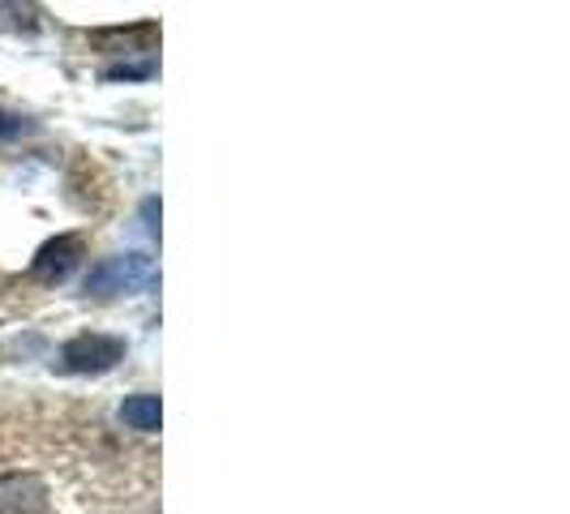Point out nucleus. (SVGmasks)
<instances>
[{"instance_id":"1","label":"nucleus","mask_w":570,"mask_h":514,"mask_svg":"<svg viewBox=\"0 0 570 514\" xmlns=\"http://www.w3.org/2000/svg\"><path fill=\"white\" fill-rule=\"evenodd\" d=\"M124 450L103 434L99 420L26 425L22 416H0V514H124L155 511L151 497L124 493Z\"/></svg>"},{"instance_id":"2","label":"nucleus","mask_w":570,"mask_h":514,"mask_svg":"<svg viewBox=\"0 0 570 514\" xmlns=\"http://www.w3.org/2000/svg\"><path fill=\"white\" fill-rule=\"evenodd\" d=\"M155 283V266L146 253H121V258H108L103 266H95L86 275V292L90 296H117V292H138Z\"/></svg>"},{"instance_id":"3","label":"nucleus","mask_w":570,"mask_h":514,"mask_svg":"<svg viewBox=\"0 0 570 514\" xmlns=\"http://www.w3.org/2000/svg\"><path fill=\"white\" fill-rule=\"evenodd\" d=\"M124 357V343L112 335H78L61 348V369L69 373H103Z\"/></svg>"},{"instance_id":"4","label":"nucleus","mask_w":570,"mask_h":514,"mask_svg":"<svg viewBox=\"0 0 570 514\" xmlns=\"http://www.w3.org/2000/svg\"><path fill=\"white\" fill-rule=\"evenodd\" d=\"M81 262V237H56L47 240L35 262H31V278L35 283H65Z\"/></svg>"},{"instance_id":"5","label":"nucleus","mask_w":570,"mask_h":514,"mask_svg":"<svg viewBox=\"0 0 570 514\" xmlns=\"http://www.w3.org/2000/svg\"><path fill=\"white\" fill-rule=\"evenodd\" d=\"M121 420H124V429H138V434H155V429H160V395H133V398H124Z\"/></svg>"},{"instance_id":"6","label":"nucleus","mask_w":570,"mask_h":514,"mask_svg":"<svg viewBox=\"0 0 570 514\" xmlns=\"http://www.w3.org/2000/svg\"><path fill=\"white\" fill-rule=\"evenodd\" d=\"M155 74V61H142V65H112V69H103V78L108 81H121V78H151Z\"/></svg>"},{"instance_id":"7","label":"nucleus","mask_w":570,"mask_h":514,"mask_svg":"<svg viewBox=\"0 0 570 514\" xmlns=\"http://www.w3.org/2000/svg\"><path fill=\"white\" fill-rule=\"evenodd\" d=\"M18 133H26V120L4 117V112H0V142H4V138H18Z\"/></svg>"}]
</instances>
